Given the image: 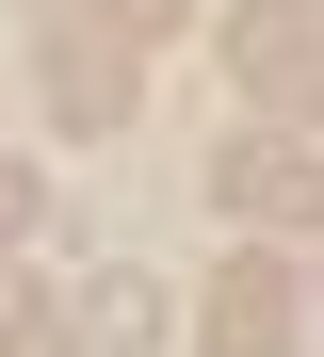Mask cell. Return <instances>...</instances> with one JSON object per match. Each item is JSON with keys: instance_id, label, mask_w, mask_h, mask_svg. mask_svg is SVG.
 Listing matches in <instances>:
<instances>
[{"instance_id": "cell-3", "label": "cell", "mask_w": 324, "mask_h": 357, "mask_svg": "<svg viewBox=\"0 0 324 357\" xmlns=\"http://www.w3.org/2000/svg\"><path fill=\"white\" fill-rule=\"evenodd\" d=\"M211 195H227L243 227H308V211H324V146H308V130H243V146L211 162Z\"/></svg>"}, {"instance_id": "cell-8", "label": "cell", "mask_w": 324, "mask_h": 357, "mask_svg": "<svg viewBox=\"0 0 324 357\" xmlns=\"http://www.w3.org/2000/svg\"><path fill=\"white\" fill-rule=\"evenodd\" d=\"M33 195H49V178H33V162H0V244L33 227Z\"/></svg>"}, {"instance_id": "cell-2", "label": "cell", "mask_w": 324, "mask_h": 357, "mask_svg": "<svg viewBox=\"0 0 324 357\" xmlns=\"http://www.w3.org/2000/svg\"><path fill=\"white\" fill-rule=\"evenodd\" d=\"M33 82H49V114H65V130H130V98H146V66H130V33H98V17H49Z\"/></svg>"}, {"instance_id": "cell-7", "label": "cell", "mask_w": 324, "mask_h": 357, "mask_svg": "<svg viewBox=\"0 0 324 357\" xmlns=\"http://www.w3.org/2000/svg\"><path fill=\"white\" fill-rule=\"evenodd\" d=\"M98 33H130V49H146V33H178V0H98Z\"/></svg>"}, {"instance_id": "cell-4", "label": "cell", "mask_w": 324, "mask_h": 357, "mask_svg": "<svg viewBox=\"0 0 324 357\" xmlns=\"http://www.w3.org/2000/svg\"><path fill=\"white\" fill-rule=\"evenodd\" d=\"M194 309H211V357H292V260H227L211 292H194Z\"/></svg>"}, {"instance_id": "cell-5", "label": "cell", "mask_w": 324, "mask_h": 357, "mask_svg": "<svg viewBox=\"0 0 324 357\" xmlns=\"http://www.w3.org/2000/svg\"><path fill=\"white\" fill-rule=\"evenodd\" d=\"M65 341H82V357H146V341H162V276L98 260L82 292H65Z\"/></svg>"}, {"instance_id": "cell-9", "label": "cell", "mask_w": 324, "mask_h": 357, "mask_svg": "<svg viewBox=\"0 0 324 357\" xmlns=\"http://www.w3.org/2000/svg\"><path fill=\"white\" fill-rule=\"evenodd\" d=\"M308 146H324V130H308Z\"/></svg>"}, {"instance_id": "cell-1", "label": "cell", "mask_w": 324, "mask_h": 357, "mask_svg": "<svg viewBox=\"0 0 324 357\" xmlns=\"http://www.w3.org/2000/svg\"><path fill=\"white\" fill-rule=\"evenodd\" d=\"M227 82L292 130V114L324 98V0H243V17H227Z\"/></svg>"}, {"instance_id": "cell-6", "label": "cell", "mask_w": 324, "mask_h": 357, "mask_svg": "<svg viewBox=\"0 0 324 357\" xmlns=\"http://www.w3.org/2000/svg\"><path fill=\"white\" fill-rule=\"evenodd\" d=\"M0 357H82V341H65V309H0Z\"/></svg>"}]
</instances>
